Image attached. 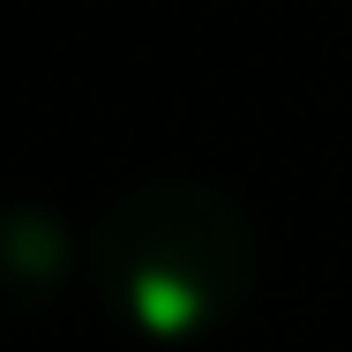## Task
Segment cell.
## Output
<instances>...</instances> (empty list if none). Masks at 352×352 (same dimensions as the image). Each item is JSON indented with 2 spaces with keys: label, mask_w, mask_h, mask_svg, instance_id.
Segmentation results:
<instances>
[{
  "label": "cell",
  "mask_w": 352,
  "mask_h": 352,
  "mask_svg": "<svg viewBox=\"0 0 352 352\" xmlns=\"http://www.w3.org/2000/svg\"><path fill=\"white\" fill-rule=\"evenodd\" d=\"M82 270L128 338L188 352L255 300L263 240L232 188L195 173H150L98 210L82 240Z\"/></svg>",
  "instance_id": "1"
},
{
  "label": "cell",
  "mask_w": 352,
  "mask_h": 352,
  "mask_svg": "<svg viewBox=\"0 0 352 352\" xmlns=\"http://www.w3.org/2000/svg\"><path fill=\"white\" fill-rule=\"evenodd\" d=\"M0 278H8V292L23 307L45 300V292H60V278H68V217L15 210L8 232H0Z\"/></svg>",
  "instance_id": "2"
}]
</instances>
